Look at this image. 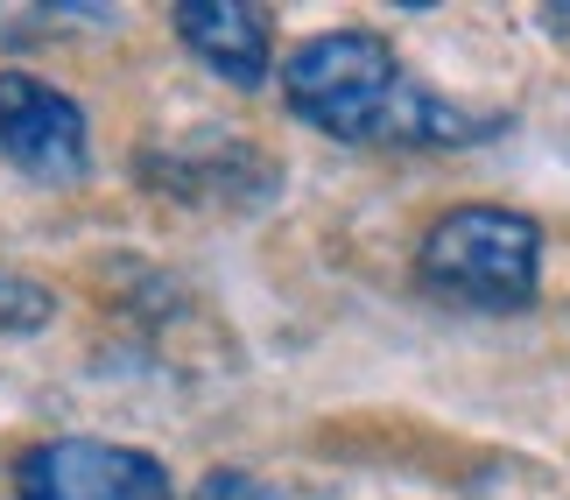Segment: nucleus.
<instances>
[{
    "instance_id": "4",
    "label": "nucleus",
    "mask_w": 570,
    "mask_h": 500,
    "mask_svg": "<svg viewBox=\"0 0 570 500\" xmlns=\"http://www.w3.org/2000/svg\"><path fill=\"white\" fill-rule=\"evenodd\" d=\"M14 493L21 500H169V472L148 451H127L106 438H50L21 451Z\"/></svg>"
},
{
    "instance_id": "1",
    "label": "nucleus",
    "mask_w": 570,
    "mask_h": 500,
    "mask_svg": "<svg viewBox=\"0 0 570 500\" xmlns=\"http://www.w3.org/2000/svg\"><path fill=\"white\" fill-rule=\"evenodd\" d=\"M282 92L311 127L338 141H409V148H458L479 141L493 120L465 114V106L436 99L430 85H415L394 50L366 29H332L296 42V57L282 63Z\"/></svg>"
},
{
    "instance_id": "3",
    "label": "nucleus",
    "mask_w": 570,
    "mask_h": 500,
    "mask_svg": "<svg viewBox=\"0 0 570 500\" xmlns=\"http://www.w3.org/2000/svg\"><path fill=\"white\" fill-rule=\"evenodd\" d=\"M0 163L36 184H78L92 169L85 106L29 71H0Z\"/></svg>"
},
{
    "instance_id": "6",
    "label": "nucleus",
    "mask_w": 570,
    "mask_h": 500,
    "mask_svg": "<svg viewBox=\"0 0 570 500\" xmlns=\"http://www.w3.org/2000/svg\"><path fill=\"white\" fill-rule=\"evenodd\" d=\"M50 290L29 275H14V268H0V332H42L50 324Z\"/></svg>"
},
{
    "instance_id": "5",
    "label": "nucleus",
    "mask_w": 570,
    "mask_h": 500,
    "mask_svg": "<svg viewBox=\"0 0 570 500\" xmlns=\"http://www.w3.org/2000/svg\"><path fill=\"white\" fill-rule=\"evenodd\" d=\"M177 36L197 63H212L226 85H261L275 71V36L268 14L247 8V0H184L177 8Z\"/></svg>"
},
{
    "instance_id": "2",
    "label": "nucleus",
    "mask_w": 570,
    "mask_h": 500,
    "mask_svg": "<svg viewBox=\"0 0 570 500\" xmlns=\"http://www.w3.org/2000/svg\"><path fill=\"white\" fill-rule=\"evenodd\" d=\"M415 275L436 296L472 303V311H521L542 275V233L508 205H458L430 226Z\"/></svg>"
}]
</instances>
